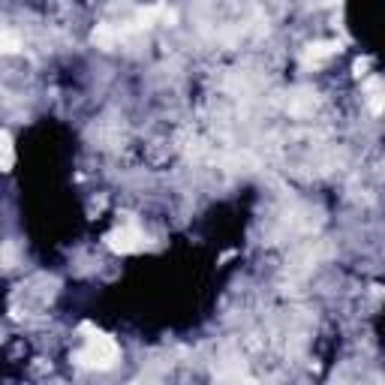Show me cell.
<instances>
[{
	"label": "cell",
	"instance_id": "4",
	"mask_svg": "<svg viewBox=\"0 0 385 385\" xmlns=\"http://www.w3.org/2000/svg\"><path fill=\"white\" fill-rule=\"evenodd\" d=\"M94 42L97 45H103V49H111V45L118 42V30L115 28H109V25H99L94 30Z\"/></svg>",
	"mask_w": 385,
	"mask_h": 385
},
{
	"label": "cell",
	"instance_id": "2",
	"mask_svg": "<svg viewBox=\"0 0 385 385\" xmlns=\"http://www.w3.org/2000/svg\"><path fill=\"white\" fill-rule=\"evenodd\" d=\"M106 244L115 253H135V250H142L145 247V235H142L139 226H135V220L130 217V220H123V226H118V229L106 238Z\"/></svg>",
	"mask_w": 385,
	"mask_h": 385
},
{
	"label": "cell",
	"instance_id": "1",
	"mask_svg": "<svg viewBox=\"0 0 385 385\" xmlns=\"http://www.w3.org/2000/svg\"><path fill=\"white\" fill-rule=\"evenodd\" d=\"M75 361L82 367H94V370H109L118 361V343L111 337L94 331L87 337V343L75 353Z\"/></svg>",
	"mask_w": 385,
	"mask_h": 385
},
{
	"label": "cell",
	"instance_id": "6",
	"mask_svg": "<svg viewBox=\"0 0 385 385\" xmlns=\"http://www.w3.org/2000/svg\"><path fill=\"white\" fill-rule=\"evenodd\" d=\"M0 163H13V139L6 130H0Z\"/></svg>",
	"mask_w": 385,
	"mask_h": 385
},
{
	"label": "cell",
	"instance_id": "5",
	"mask_svg": "<svg viewBox=\"0 0 385 385\" xmlns=\"http://www.w3.org/2000/svg\"><path fill=\"white\" fill-rule=\"evenodd\" d=\"M21 49V39H18V33L13 30H0V54H13Z\"/></svg>",
	"mask_w": 385,
	"mask_h": 385
},
{
	"label": "cell",
	"instance_id": "3",
	"mask_svg": "<svg viewBox=\"0 0 385 385\" xmlns=\"http://www.w3.org/2000/svg\"><path fill=\"white\" fill-rule=\"evenodd\" d=\"M341 51V42H313L310 49H307V58L310 61H325V58H331V54Z\"/></svg>",
	"mask_w": 385,
	"mask_h": 385
}]
</instances>
